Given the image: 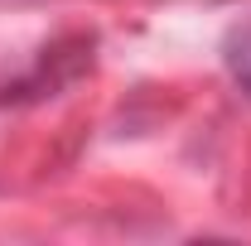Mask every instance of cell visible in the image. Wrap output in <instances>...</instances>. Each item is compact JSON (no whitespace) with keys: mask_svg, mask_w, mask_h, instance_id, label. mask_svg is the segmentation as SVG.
Returning a JSON list of instances; mask_svg holds the SVG:
<instances>
[{"mask_svg":"<svg viewBox=\"0 0 251 246\" xmlns=\"http://www.w3.org/2000/svg\"><path fill=\"white\" fill-rule=\"evenodd\" d=\"M222 68H227V77L242 87V97L251 101V15H242L227 39H222Z\"/></svg>","mask_w":251,"mask_h":246,"instance_id":"cell-1","label":"cell"}]
</instances>
